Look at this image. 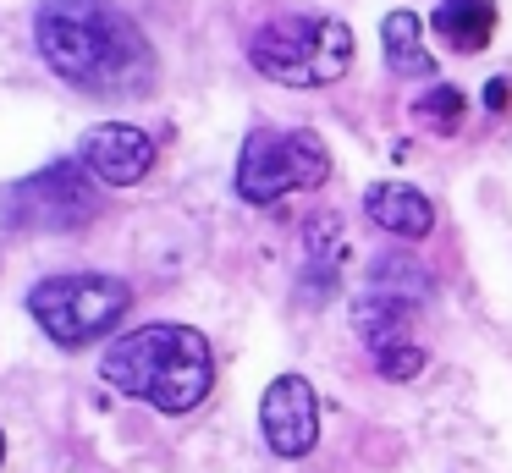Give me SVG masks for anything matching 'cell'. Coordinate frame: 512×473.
Segmentation results:
<instances>
[{
	"instance_id": "15",
	"label": "cell",
	"mask_w": 512,
	"mask_h": 473,
	"mask_svg": "<svg viewBox=\"0 0 512 473\" xmlns=\"http://www.w3.org/2000/svg\"><path fill=\"white\" fill-rule=\"evenodd\" d=\"M485 99H490V110H507V99H512V88H507V77H490V88H485Z\"/></svg>"
},
{
	"instance_id": "9",
	"label": "cell",
	"mask_w": 512,
	"mask_h": 473,
	"mask_svg": "<svg viewBox=\"0 0 512 473\" xmlns=\"http://www.w3.org/2000/svg\"><path fill=\"white\" fill-rule=\"evenodd\" d=\"M78 165L100 187H133L155 165V138L144 127H127V121H100L78 138Z\"/></svg>"
},
{
	"instance_id": "4",
	"label": "cell",
	"mask_w": 512,
	"mask_h": 473,
	"mask_svg": "<svg viewBox=\"0 0 512 473\" xmlns=\"http://www.w3.org/2000/svg\"><path fill=\"white\" fill-rule=\"evenodd\" d=\"M133 308V286L116 275H50L28 292V314L34 325L56 341L61 352H83L94 341H105Z\"/></svg>"
},
{
	"instance_id": "1",
	"label": "cell",
	"mask_w": 512,
	"mask_h": 473,
	"mask_svg": "<svg viewBox=\"0 0 512 473\" xmlns=\"http://www.w3.org/2000/svg\"><path fill=\"white\" fill-rule=\"evenodd\" d=\"M34 44L61 83L100 99H133L155 88V44L111 0H39Z\"/></svg>"
},
{
	"instance_id": "16",
	"label": "cell",
	"mask_w": 512,
	"mask_h": 473,
	"mask_svg": "<svg viewBox=\"0 0 512 473\" xmlns=\"http://www.w3.org/2000/svg\"><path fill=\"white\" fill-rule=\"evenodd\" d=\"M0 462H6V435H0Z\"/></svg>"
},
{
	"instance_id": "13",
	"label": "cell",
	"mask_w": 512,
	"mask_h": 473,
	"mask_svg": "<svg viewBox=\"0 0 512 473\" xmlns=\"http://www.w3.org/2000/svg\"><path fill=\"white\" fill-rule=\"evenodd\" d=\"M463 110H468V99H463V88H452V83H430L413 99V121H424V127L441 132V138L463 127Z\"/></svg>"
},
{
	"instance_id": "12",
	"label": "cell",
	"mask_w": 512,
	"mask_h": 473,
	"mask_svg": "<svg viewBox=\"0 0 512 473\" xmlns=\"http://www.w3.org/2000/svg\"><path fill=\"white\" fill-rule=\"evenodd\" d=\"M430 22L452 50L474 55V50H485L490 33H496V0H441Z\"/></svg>"
},
{
	"instance_id": "14",
	"label": "cell",
	"mask_w": 512,
	"mask_h": 473,
	"mask_svg": "<svg viewBox=\"0 0 512 473\" xmlns=\"http://www.w3.org/2000/svg\"><path fill=\"white\" fill-rule=\"evenodd\" d=\"M375 358V369L386 374V380H413V374L424 369V347H413V341H391V347L369 352Z\"/></svg>"
},
{
	"instance_id": "5",
	"label": "cell",
	"mask_w": 512,
	"mask_h": 473,
	"mask_svg": "<svg viewBox=\"0 0 512 473\" xmlns=\"http://www.w3.org/2000/svg\"><path fill=\"white\" fill-rule=\"evenodd\" d=\"M331 176V149L309 127H254L237 154V198L243 204H276L287 193L320 187Z\"/></svg>"
},
{
	"instance_id": "8",
	"label": "cell",
	"mask_w": 512,
	"mask_h": 473,
	"mask_svg": "<svg viewBox=\"0 0 512 473\" xmlns=\"http://www.w3.org/2000/svg\"><path fill=\"white\" fill-rule=\"evenodd\" d=\"M259 435L281 462H298L320 446V396L303 374H276L259 396Z\"/></svg>"
},
{
	"instance_id": "10",
	"label": "cell",
	"mask_w": 512,
	"mask_h": 473,
	"mask_svg": "<svg viewBox=\"0 0 512 473\" xmlns=\"http://www.w3.org/2000/svg\"><path fill=\"white\" fill-rule=\"evenodd\" d=\"M364 215H369V226H380L386 237H402V242L430 237V226H435V204L408 182H375L364 193Z\"/></svg>"
},
{
	"instance_id": "6",
	"label": "cell",
	"mask_w": 512,
	"mask_h": 473,
	"mask_svg": "<svg viewBox=\"0 0 512 473\" xmlns=\"http://www.w3.org/2000/svg\"><path fill=\"white\" fill-rule=\"evenodd\" d=\"M430 292H435V281L413 253H380L353 303V325L364 336V347L380 352L391 341H408V319H413V308L430 303Z\"/></svg>"
},
{
	"instance_id": "3",
	"label": "cell",
	"mask_w": 512,
	"mask_h": 473,
	"mask_svg": "<svg viewBox=\"0 0 512 473\" xmlns=\"http://www.w3.org/2000/svg\"><path fill=\"white\" fill-rule=\"evenodd\" d=\"M248 61L281 88L342 83L353 66V28L342 17H276L248 39Z\"/></svg>"
},
{
	"instance_id": "2",
	"label": "cell",
	"mask_w": 512,
	"mask_h": 473,
	"mask_svg": "<svg viewBox=\"0 0 512 473\" xmlns=\"http://www.w3.org/2000/svg\"><path fill=\"white\" fill-rule=\"evenodd\" d=\"M100 380L111 391L149 402L155 413H193L215 385V352L210 336L177 319L160 325H138L127 336H116L100 358Z\"/></svg>"
},
{
	"instance_id": "7",
	"label": "cell",
	"mask_w": 512,
	"mask_h": 473,
	"mask_svg": "<svg viewBox=\"0 0 512 473\" xmlns=\"http://www.w3.org/2000/svg\"><path fill=\"white\" fill-rule=\"evenodd\" d=\"M100 215V182L78 160H56L6 193V226L17 231H78Z\"/></svg>"
},
{
	"instance_id": "11",
	"label": "cell",
	"mask_w": 512,
	"mask_h": 473,
	"mask_svg": "<svg viewBox=\"0 0 512 473\" xmlns=\"http://www.w3.org/2000/svg\"><path fill=\"white\" fill-rule=\"evenodd\" d=\"M380 50H386V66L397 77H435V55L424 44L419 11H386V22H380Z\"/></svg>"
}]
</instances>
